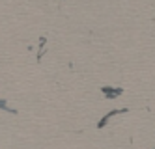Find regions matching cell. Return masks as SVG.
Instances as JSON below:
<instances>
[{
	"instance_id": "6da1fadb",
	"label": "cell",
	"mask_w": 155,
	"mask_h": 149,
	"mask_svg": "<svg viewBox=\"0 0 155 149\" xmlns=\"http://www.w3.org/2000/svg\"><path fill=\"white\" fill-rule=\"evenodd\" d=\"M121 112H125V108H124V110H112V112H108V114H107V116H105V118H103L101 121H99V123H97V127H99V129H103V127H105V125H107V121H108L110 118H112V116H114V114H121Z\"/></svg>"
},
{
	"instance_id": "7a4b0ae2",
	"label": "cell",
	"mask_w": 155,
	"mask_h": 149,
	"mask_svg": "<svg viewBox=\"0 0 155 149\" xmlns=\"http://www.w3.org/2000/svg\"><path fill=\"white\" fill-rule=\"evenodd\" d=\"M101 91H103V93H107L108 99H114V97H118V95L121 93V89H120V88H118V89H112V88H108V86L101 88Z\"/></svg>"
},
{
	"instance_id": "3957f363",
	"label": "cell",
	"mask_w": 155,
	"mask_h": 149,
	"mask_svg": "<svg viewBox=\"0 0 155 149\" xmlns=\"http://www.w3.org/2000/svg\"><path fill=\"white\" fill-rule=\"evenodd\" d=\"M0 110H6V112H15V110H12L8 106V102L4 101V99H0Z\"/></svg>"
}]
</instances>
